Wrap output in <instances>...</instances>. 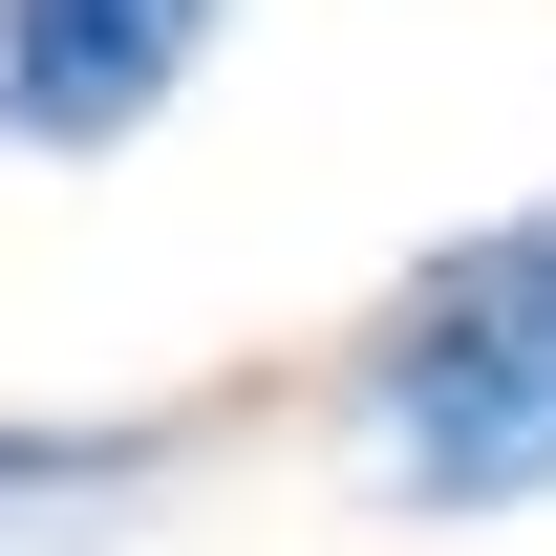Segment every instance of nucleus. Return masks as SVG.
I'll use <instances>...</instances> for the list:
<instances>
[{
	"label": "nucleus",
	"mask_w": 556,
	"mask_h": 556,
	"mask_svg": "<svg viewBox=\"0 0 556 556\" xmlns=\"http://www.w3.org/2000/svg\"><path fill=\"white\" fill-rule=\"evenodd\" d=\"M364 471L407 514H535L556 492V193L407 257L364 321Z\"/></svg>",
	"instance_id": "nucleus-1"
},
{
	"label": "nucleus",
	"mask_w": 556,
	"mask_h": 556,
	"mask_svg": "<svg viewBox=\"0 0 556 556\" xmlns=\"http://www.w3.org/2000/svg\"><path fill=\"white\" fill-rule=\"evenodd\" d=\"M214 22L236 0H0V129L22 150H129L214 65Z\"/></svg>",
	"instance_id": "nucleus-2"
},
{
	"label": "nucleus",
	"mask_w": 556,
	"mask_h": 556,
	"mask_svg": "<svg viewBox=\"0 0 556 556\" xmlns=\"http://www.w3.org/2000/svg\"><path fill=\"white\" fill-rule=\"evenodd\" d=\"M172 471V428H22L0 407V556H108Z\"/></svg>",
	"instance_id": "nucleus-3"
}]
</instances>
